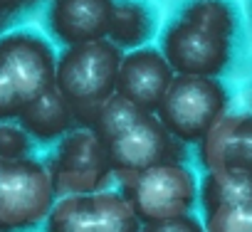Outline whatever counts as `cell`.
I'll list each match as a JSON object with an SVG mask.
<instances>
[{
	"instance_id": "1",
	"label": "cell",
	"mask_w": 252,
	"mask_h": 232,
	"mask_svg": "<svg viewBox=\"0 0 252 232\" xmlns=\"http://www.w3.org/2000/svg\"><path fill=\"white\" fill-rule=\"evenodd\" d=\"M121 62L124 52L109 40L67 47L57 59L55 89L69 101L82 129H89L101 104L116 94Z\"/></svg>"
},
{
	"instance_id": "2",
	"label": "cell",
	"mask_w": 252,
	"mask_h": 232,
	"mask_svg": "<svg viewBox=\"0 0 252 232\" xmlns=\"http://www.w3.org/2000/svg\"><path fill=\"white\" fill-rule=\"evenodd\" d=\"M119 185L141 225H156L190 215L200 190L195 173L178 161L158 163Z\"/></svg>"
},
{
	"instance_id": "3",
	"label": "cell",
	"mask_w": 252,
	"mask_h": 232,
	"mask_svg": "<svg viewBox=\"0 0 252 232\" xmlns=\"http://www.w3.org/2000/svg\"><path fill=\"white\" fill-rule=\"evenodd\" d=\"M227 111V91L210 77L176 74L156 116L181 144H200Z\"/></svg>"
},
{
	"instance_id": "4",
	"label": "cell",
	"mask_w": 252,
	"mask_h": 232,
	"mask_svg": "<svg viewBox=\"0 0 252 232\" xmlns=\"http://www.w3.org/2000/svg\"><path fill=\"white\" fill-rule=\"evenodd\" d=\"M57 203L50 171L32 158L8 163L0 180V232H28L47 222Z\"/></svg>"
},
{
	"instance_id": "5",
	"label": "cell",
	"mask_w": 252,
	"mask_h": 232,
	"mask_svg": "<svg viewBox=\"0 0 252 232\" xmlns=\"http://www.w3.org/2000/svg\"><path fill=\"white\" fill-rule=\"evenodd\" d=\"M47 171L60 195H94L106 190L104 185L109 183V175H114L106 146L82 126L60 141L55 161Z\"/></svg>"
},
{
	"instance_id": "6",
	"label": "cell",
	"mask_w": 252,
	"mask_h": 232,
	"mask_svg": "<svg viewBox=\"0 0 252 232\" xmlns=\"http://www.w3.org/2000/svg\"><path fill=\"white\" fill-rule=\"evenodd\" d=\"M161 52L176 74L215 79L230 62L232 37L213 32L186 18H176L163 30Z\"/></svg>"
},
{
	"instance_id": "7",
	"label": "cell",
	"mask_w": 252,
	"mask_h": 232,
	"mask_svg": "<svg viewBox=\"0 0 252 232\" xmlns=\"http://www.w3.org/2000/svg\"><path fill=\"white\" fill-rule=\"evenodd\" d=\"M183 156H186L183 144L168 134V129L161 124L156 114H146L129 131H124L116 141L106 146V158L119 183L131 180L134 175L158 163L168 161L183 163Z\"/></svg>"
},
{
	"instance_id": "8",
	"label": "cell",
	"mask_w": 252,
	"mask_h": 232,
	"mask_svg": "<svg viewBox=\"0 0 252 232\" xmlns=\"http://www.w3.org/2000/svg\"><path fill=\"white\" fill-rule=\"evenodd\" d=\"M0 62L10 72L25 104L55 89L57 57L50 42L35 32H10L0 37Z\"/></svg>"
},
{
	"instance_id": "9",
	"label": "cell",
	"mask_w": 252,
	"mask_h": 232,
	"mask_svg": "<svg viewBox=\"0 0 252 232\" xmlns=\"http://www.w3.org/2000/svg\"><path fill=\"white\" fill-rule=\"evenodd\" d=\"M176 79V72L171 69L168 59L156 47H139L124 55L119 79H116V94L129 99L146 114H156Z\"/></svg>"
},
{
	"instance_id": "10",
	"label": "cell",
	"mask_w": 252,
	"mask_h": 232,
	"mask_svg": "<svg viewBox=\"0 0 252 232\" xmlns=\"http://www.w3.org/2000/svg\"><path fill=\"white\" fill-rule=\"evenodd\" d=\"M198 146L205 173L227 168L252 173V114H225Z\"/></svg>"
},
{
	"instance_id": "11",
	"label": "cell",
	"mask_w": 252,
	"mask_h": 232,
	"mask_svg": "<svg viewBox=\"0 0 252 232\" xmlns=\"http://www.w3.org/2000/svg\"><path fill=\"white\" fill-rule=\"evenodd\" d=\"M116 0H55L50 8V30L67 47L109 40Z\"/></svg>"
},
{
	"instance_id": "12",
	"label": "cell",
	"mask_w": 252,
	"mask_h": 232,
	"mask_svg": "<svg viewBox=\"0 0 252 232\" xmlns=\"http://www.w3.org/2000/svg\"><path fill=\"white\" fill-rule=\"evenodd\" d=\"M18 124L28 131L30 139L47 144V141H62L67 134H72L77 126V116L69 101L57 89H50L23 106Z\"/></svg>"
},
{
	"instance_id": "13",
	"label": "cell",
	"mask_w": 252,
	"mask_h": 232,
	"mask_svg": "<svg viewBox=\"0 0 252 232\" xmlns=\"http://www.w3.org/2000/svg\"><path fill=\"white\" fill-rule=\"evenodd\" d=\"M198 200H200V207H203L205 217L218 212V210L250 203L252 200V173L232 171V168L210 171L200 180Z\"/></svg>"
},
{
	"instance_id": "14",
	"label": "cell",
	"mask_w": 252,
	"mask_h": 232,
	"mask_svg": "<svg viewBox=\"0 0 252 232\" xmlns=\"http://www.w3.org/2000/svg\"><path fill=\"white\" fill-rule=\"evenodd\" d=\"M154 35V15L141 0H116L109 42L119 50H139Z\"/></svg>"
},
{
	"instance_id": "15",
	"label": "cell",
	"mask_w": 252,
	"mask_h": 232,
	"mask_svg": "<svg viewBox=\"0 0 252 232\" xmlns=\"http://www.w3.org/2000/svg\"><path fill=\"white\" fill-rule=\"evenodd\" d=\"M94 232H141L144 225L121 190H99L92 195Z\"/></svg>"
},
{
	"instance_id": "16",
	"label": "cell",
	"mask_w": 252,
	"mask_h": 232,
	"mask_svg": "<svg viewBox=\"0 0 252 232\" xmlns=\"http://www.w3.org/2000/svg\"><path fill=\"white\" fill-rule=\"evenodd\" d=\"M146 111L139 109L136 104H131L129 99H124L121 94H114L106 104H101V109L96 111V116L89 124V131L104 144L109 146L111 141H116L124 131H129L139 119H144Z\"/></svg>"
},
{
	"instance_id": "17",
	"label": "cell",
	"mask_w": 252,
	"mask_h": 232,
	"mask_svg": "<svg viewBox=\"0 0 252 232\" xmlns=\"http://www.w3.org/2000/svg\"><path fill=\"white\" fill-rule=\"evenodd\" d=\"M45 232H94L92 195H62L45 222Z\"/></svg>"
},
{
	"instance_id": "18",
	"label": "cell",
	"mask_w": 252,
	"mask_h": 232,
	"mask_svg": "<svg viewBox=\"0 0 252 232\" xmlns=\"http://www.w3.org/2000/svg\"><path fill=\"white\" fill-rule=\"evenodd\" d=\"M181 18L198 23L213 32H220L225 37H232L235 32V15L225 0H193L183 8Z\"/></svg>"
},
{
	"instance_id": "19",
	"label": "cell",
	"mask_w": 252,
	"mask_h": 232,
	"mask_svg": "<svg viewBox=\"0 0 252 232\" xmlns=\"http://www.w3.org/2000/svg\"><path fill=\"white\" fill-rule=\"evenodd\" d=\"M32 139L20 124L0 121V161L3 163H18L30 158Z\"/></svg>"
},
{
	"instance_id": "20",
	"label": "cell",
	"mask_w": 252,
	"mask_h": 232,
	"mask_svg": "<svg viewBox=\"0 0 252 232\" xmlns=\"http://www.w3.org/2000/svg\"><path fill=\"white\" fill-rule=\"evenodd\" d=\"M205 230L208 232H252V200L208 215Z\"/></svg>"
},
{
	"instance_id": "21",
	"label": "cell",
	"mask_w": 252,
	"mask_h": 232,
	"mask_svg": "<svg viewBox=\"0 0 252 232\" xmlns=\"http://www.w3.org/2000/svg\"><path fill=\"white\" fill-rule=\"evenodd\" d=\"M23 106H25V101H23V96H20L10 72L5 69L3 62H0V121L18 119Z\"/></svg>"
},
{
	"instance_id": "22",
	"label": "cell",
	"mask_w": 252,
	"mask_h": 232,
	"mask_svg": "<svg viewBox=\"0 0 252 232\" xmlns=\"http://www.w3.org/2000/svg\"><path fill=\"white\" fill-rule=\"evenodd\" d=\"M141 232H208V230H205V222H200L195 215H186V217H176V220H166L156 225H144Z\"/></svg>"
},
{
	"instance_id": "23",
	"label": "cell",
	"mask_w": 252,
	"mask_h": 232,
	"mask_svg": "<svg viewBox=\"0 0 252 232\" xmlns=\"http://www.w3.org/2000/svg\"><path fill=\"white\" fill-rule=\"evenodd\" d=\"M32 0H0V13H15L23 10L25 5H30Z\"/></svg>"
},
{
	"instance_id": "24",
	"label": "cell",
	"mask_w": 252,
	"mask_h": 232,
	"mask_svg": "<svg viewBox=\"0 0 252 232\" xmlns=\"http://www.w3.org/2000/svg\"><path fill=\"white\" fill-rule=\"evenodd\" d=\"M5 166H8V163H3V161H0V180H3V171H5Z\"/></svg>"
}]
</instances>
